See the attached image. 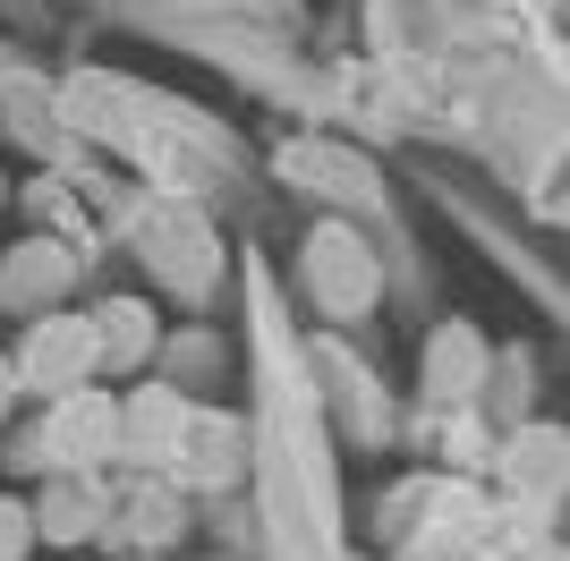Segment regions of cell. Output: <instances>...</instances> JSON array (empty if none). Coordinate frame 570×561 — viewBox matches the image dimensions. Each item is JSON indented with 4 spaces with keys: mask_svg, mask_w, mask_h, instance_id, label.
Instances as JSON below:
<instances>
[{
    "mask_svg": "<svg viewBox=\"0 0 570 561\" xmlns=\"http://www.w3.org/2000/svg\"><path fill=\"white\" fill-rule=\"evenodd\" d=\"M35 528H43V537H60V544L95 537V528H102V493H95V476H60V485L43 493Z\"/></svg>",
    "mask_w": 570,
    "mask_h": 561,
    "instance_id": "obj_9",
    "label": "cell"
},
{
    "mask_svg": "<svg viewBox=\"0 0 570 561\" xmlns=\"http://www.w3.org/2000/svg\"><path fill=\"white\" fill-rule=\"evenodd\" d=\"M128 537H145V544H163V537H179V493H163V485H145V493H128Z\"/></svg>",
    "mask_w": 570,
    "mask_h": 561,
    "instance_id": "obj_11",
    "label": "cell"
},
{
    "mask_svg": "<svg viewBox=\"0 0 570 561\" xmlns=\"http://www.w3.org/2000/svg\"><path fill=\"white\" fill-rule=\"evenodd\" d=\"M9 400H18V374H9V357H0V417H9Z\"/></svg>",
    "mask_w": 570,
    "mask_h": 561,
    "instance_id": "obj_13",
    "label": "cell"
},
{
    "mask_svg": "<svg viewBox=\"0 0 570 561\" xmlns=\"http://www.w3.org/2000/svg\"><path fill=\"white\" fill-rule=\"evenodd\" d=\"M95 324L86 315H35L26 324V350L9 357V374H18V392H43V400H69V392H86L95 383Z\"/></svg>",
    "mask_w": 570,
    "mask_h": 561,
    "instance_id": "obj_1",
    "label": "cell"
},
{
    "mask_svg": "<svg viewBox=\"0 0 570 561\" xmlns=\"http://www.w3.org/2000/svg\"><path fill=\"white\" fill-rule=\"evenodd\" d=\"M26 544H35V511H26V502H0V561H26Z\"/></svg>",
    "mask_w": 570,
    "mask_h": 561,
    "instance_id": "obj_12",
    "label": "cell"
},
{
    "mask_svg": "<svg viewBox=\"0 0 570 561\" xmlns=\"http://www.w3.org/2000/svg\"><path fill=\"white\" fill-rule=\"evenodd\" d=\"M179 425H188V400L170 392V383H137V400H119V451L137 468H170Z\"/></svg>",
    "mask_w": 570,
    "mask_h": 561,
    "instance_id": "obj_4",
    "label": "cell"
},
{
    "mask_svg": "<svg viewBox=\"0 0 570 561\" xmlns=\"http://www.w3.org/2000/svg\"><path fill=\"white\" fill-rule=\"evenodd\" d=\"M307 289L324 298V315H366L383 289L375 256H366V238L341 230V222H324V230L307 238Z\"/></svg>",
    "mask_w": 570,
    "mask_h": 561,
    "instance_id": "obj_3",
    "label": "cell"
},
{
    "mask_svg": "<svg viewBox=\"0 0 570 561\" xmlns=\"http://www.w3.org/2000/svg\"><path fill=\"white\" fill-rule=\"evenodd\" d=\"M170 468H179L188 485H230V476H238V425L230 417H196V409H188Z\"/></svg>",
    "mask_w": 570,
    "mask_h": 561,
    "instance_id": "obj_6",
    "label": "cell"
},
{
    "mask_svg": "<svg viewBox=\"0 0 570 561\" xmlns=\"http://www.w3.org/2000/svg\"><path fill=\"white\" fill-rule=\"evenodd\" d=\"M119 451V400L111 392H69V400H51V417H43V443H35V460H51L60 476H95L102 460Z\"/></svg>",
    "mask_w": 570,
    "mask_h": 561,
    "instance_id": "obj_2",
    "label": "cell"
},
{
    "mask_svg": "<svg viewBox=\"0 0 570 561\" xmlns=\"http://www.w3.org/2000/svg\"><path fill=\"white\" fill-rule=\"evenodd\" d=\"M476 374H485V341H476L469 324L434 332V357H426V383H434V400H469V392H476Z\"/></svg>",
    "mask_w": 570,
    "mask_h": 561,
    "instance_id": "obj_8",
    "label": "cell"
},
{
    "mask_svg": "<svg viewBox=\"0 0 570 561\" xmlns=\"http://www.w3.org/2000/svg\"><path fill=\"white\" fill-rule=\"evenodd\" d=\"M86 324H95L102 366H145V357H154V306L145 298H111L102 315H86Z\"/></svg>",
    "mask_w": 570,
    "mask_h": 561,
    "instance_id": "obj_7",
    "label": "cell"
},
{
    "mask_svg": "<svg viewBox=\"0 0 570 561\" xmlns=\"http://www.w3.org/2000/svg\"><path fill=\"white\" fill-rule=\"evenodd\" d=\"M511 451H520L511 468H520L528 493H553V485H562V434H553V425H546V434H520Z\"/></svg>",
    "mask_w": 570,
    "mask_h": 561,
    "instance_id": "obj_10",
    "label": "cell"
},
{
    "mask_svg": "<svg viewBox=\"0 0 570 561\" xmlns=\"http://www.w3.org/2000/svg\"><path fill=\"white\" fill-rule=\"evenodd\" d=\"M69 289V247H51V238H35V247H18V256L0 264V306H26V315H51V298Z\"/></svg>",
    "mask_w": 570,
    "mask_h": 561,
    "instance_id": "obj_5",
    "label": "cell"
}]
</instances>
